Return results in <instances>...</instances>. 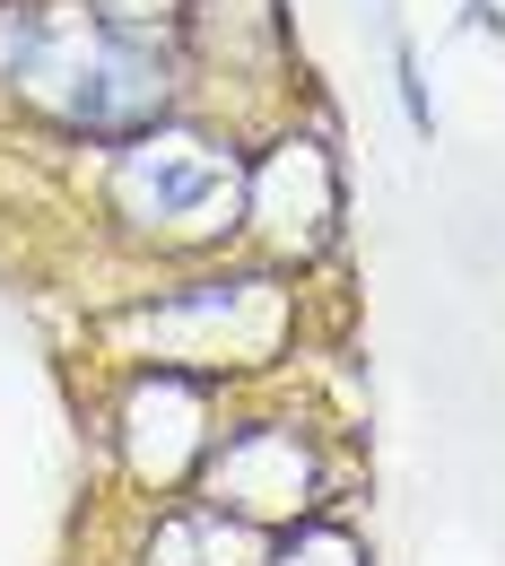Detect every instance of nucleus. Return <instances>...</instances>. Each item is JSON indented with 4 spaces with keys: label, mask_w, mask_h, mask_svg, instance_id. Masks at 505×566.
Wrapping results in <instances>:
<instances>
[{
    "label": "nucleus",
    "mask_w": 505,
    "mask_h": 566,
    "mask_svg": "<svg viewBox=\"0 0 505 566\" xmlns=\"http://www.w3.org/2000/svg\"><path fill=\"white\" fill-rule=\"evenodd\" d=\"M0 71L87 132H131L166 105V53L96 9H0Z\"/></svg>",
    "instance_id": "f257e3e1"
},
{
    "label": "nucleus",
    "mask_w": 505,
    "mask_h": 566,
    "mask_svg": "<svg viewBox=\"0 0 505 566\" xmlns=\"http://www.w3.org/2000/svg\"><path fill=\"white\" fill-rule=\"evenodd\" d=\"M235 192V157H218L210 140H148L123 166V201L157 218H201Z\"/></svg>",
    "instance_id": "f03ea898"
}]
</instances>
